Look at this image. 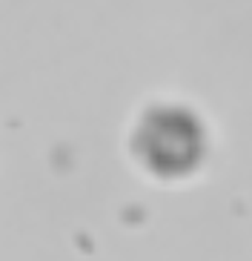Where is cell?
I'll list each match as a JSON object with an SVG mask.
<instances>
[{
	"mask_svg": "<svg viewBox=\"0 0 252 261\" xmlns=\"http://www.w3.org/2000/svg\"><path fill=\"white\" fill-rule=\"evenodd\" d=\"M126 155L155 187H183L201 175L209 158V132L192 109L155 103L135 121Z\"/></svg>",
	"mask_w": 252,
	"mask_h": 261,
	"instance_id": "6da1fadb",
	"label": "cell"
}]
</instances>
